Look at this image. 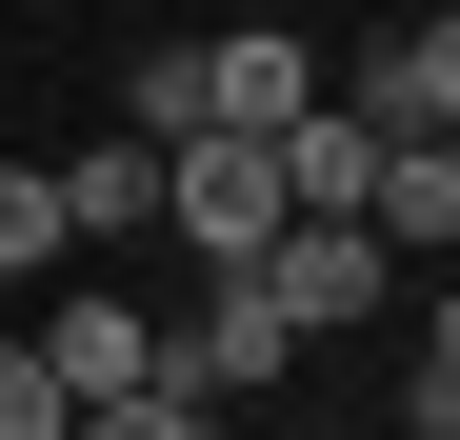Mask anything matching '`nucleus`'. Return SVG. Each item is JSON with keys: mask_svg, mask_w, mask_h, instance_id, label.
I'll return each instance as SVG.
<instances>
[{"mask_svg": "<svg viewBox=\"0 0 460 440\" xmlns=\"http://www.w3.org/2000/svg\"><path fill=\"white\" fill-rule=\"evenodd\" d=\"M161 241H200V280H261L280 260V161L261 140H181L161 161Z\"/></svg>", "mask_w": 460, "mask_h": 440, "instance_id": "nucleus-1", "label": "nucleus"}, {"mask_svg": "<svg viewBox=\"0 0 460 440\" xmlns=\"http://www.w3.org/2000/svg\"><path fill=\"white\" fill-rule=\"evenodd\" d=\"M21 360L60 381V420H101V400H140V381H161V321H140V301H101V280H60V321H40Z\"/></svg>", "mask_w": 460, "mask_h": 440, "instance_id": "nucleus-2", "label": "nucleus"}, {"mask_svg": "<svg viewBox=\"0 0 460 440\" xmlns=\"http://www.w3.org/2000/svg\"><path fill=\"white\" fill-rule=\"evenodd\" d=\"M280 360H300V340L261 321V280H220V301H200V321L161 340V381H140V400H181V420H220V400H261Z\"/></svg>", "mask_w": 460, "mask_h": 440, "instance_id": "nucleus-3", "label": "nucleus"}, {"mask_svg": "<svg viewBox=\"0 0 460 440\" xmlns=\"http://www.w3.org/2000/svg\"><path fill=\"white\" fill-rule=\"evenodd\" d=\"M261 321H280V340H341V321H380V241H360V220H280Z\"/></svg>", "mask_w": 460, "mask_h": 440, "instance_id": "nucleus-4", "label": "nucleus"}, {"mask_svg": "<svg viewBox=\"0 0 460 440\" xmlns=\"http://www.w3.org/2000/svg\"><path fill=\"white\" fill-rule=\"evenodd\" d=\"M261 161H280V220H360V200H380V140H360L341 101H300Z\"/></svg>", "mask_w": 460, "mask_h": 440, "instance_id": "nucleus-5", "label": "nucleus"}, {"mask_svg": "<svg viewBox=\"0 0 460 440\" xmlns=\"http://www.w3.org/2000/svg\"><path fill=\"white\" fill-rule=\"evenodd\" d=\"M60 180V241H140V220H161V161H140V140H81V161H40Z\"/></svg>", "mask_w": 460, "mask_h": 440, "instance_id": "nucleus-6", "label": "nucleus"}, {"mask_svg": "<svg viewBox=\"0 0 460 440\" xmlns=\"http://www.w3.org/2000/svg\"><path fill=\"white\" fill-rule=\"evenodd\" d=\"M360 241H380V260H460V161H380Z\"/></svg>", "mask_w": 460, "mask_h": 440, "instance_id": "nucleus-7", "label": "nucleus"}, {"mask_svg": "<svg viewBox=\"0 0 460 440\" xmlns=\"http://www.w3.org/2000/svg\"><path fill=\"white\" fill-rule=\"evenodd\" d=\"M21 260H60V180H40V161H0V280H21Z\"/></svg>", "mask_w": 460, "mask_h": 440, "instance_id": "nucleus-8", "label": "nucleus"}, {"mask_svg": "<svg viewBox=\"0 0 460 440\" xmlns=\"http://www.w3.org/2000/svg\"><path fill=\"white\" fill-rule=\"evenodd\" d=\"M0 440H60V381H40L21 340H0Z\"/></svg>", "mask_w": 460, "mask_h": 440, "instance_id": "nucleus-9", "label": "nucleus"}, {"mask_svg": "<svg viewBox=\"0 0 460 440\" xmlns=\"http://www.w3.org/2000/svg\"><path fill=\"white\" fill-rule=\"evenodd\" d=\"M60 440H200L181 400H101V420H60Z\"/></svg>", "mask_w": 460, "mask_h": 440, "instance_id": "nucleus-10", "label": "nucleus"}]
</instances>
